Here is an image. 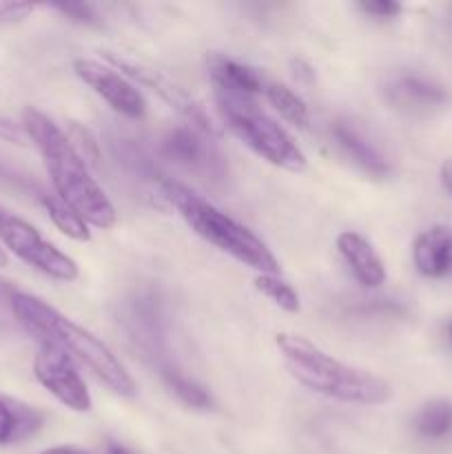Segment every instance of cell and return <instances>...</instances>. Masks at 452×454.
<instances>
[{
    "instance_id": "cell-1",
    "label": "cell",
    "mask_w": 452,
    "mask_h": 454,
    "mask_svg": "<svg viewBox=\"0 0 452 454\" xmlns=\"http://www.w3.org/2000/svg\"><path fill=\"white\" fill-rule=\"evenodd\" d=\"M22 127L43 155L58 198L89 224L111 229L118 222V213L89 173L84 155L75 149L71 137L38 109H25Z\"/></svg>"
},
{
    "instance_id": "cell-2",
    "label": "cell",
    "mask_w": 452,
    "mask_h": 454,
    "mask_svg": "<svg viewBox=\"0 0 452 454\" xmlns=\"http://www.w3.org/2000/svg\"><path fill=\"white\" fill-rule=\"evenodd\" d=\"M12 313L16 322L43 348L58 350V353L66 355L74 362L78 359L97 380L105 381L115 395L133 397L137 393L133 377L120 364V359L111 353L109 346L102 340H97L87 328L78 326L69 317L58 313L47 301H43L35 295H29V293L16 291L12 297Z\"/></svg>"
},
{
    "instance_id": "cell-3",
    "label": "cell",
    "mask_w": 452,
    "mask_h": 454,
    "mask_svg": "<svg viewBox=\"0 0 452 454\" xmlns=\"http://www.w3.org/2000/svg\"><path fill=\"white\" fill-rule=\"evenodd\" d=\"M277 346L292 377L313 393L362 406H381L393 397L388 381L362 368L341 364L306 337L279 333Z\"/></svg>"
},
{
    "instance_id": "cell-4",
    "label": "cell",
    "mask_w": 452,
    "mask_h": 454,
    "mask_svg": "<svg viewBox=\"0 0 452 454\" xmlns=\"http://www.w3.org/2000/svg\"><path fill=\"white\" fill-rule=\"evenodd\" d=\"M160 195L175 208L182 215V220L207 242L217 247L220 251L229 253L242 264L251 266V269L260 270L261 275H277L279 264L270 248L257 238L253 231L246 226L235 222L220 208L213 207L204 198L189 189V186L180 184L175 180H167L164 177L160 182Z\"/></svg>"
},
{
    "instance_id": "cell-5",
    "label": "cell",
    "mask_w": 452,
    "mask_h": 454,
    "mask_svg": "<svg viewBox=\"0 0 452 454\" xmlns=\"http://www.w3.org/2000/svg\"><path fill=\"white\" fill-rule=\"evenodd\" d=\"M217 109L226 127L239 137L246 146H251L266 162L275 164L286 171L300 173L306 168L304 151L297 142L264 114L253 102V98H238L229 93H217Z\"/></svg>"
},
{
    "instance_id": "cell-6",
    "label": "cell",
    "mask_w": 452,
    "mask_h": 454,
    "mask_svg": "<svg viewBox=\"0 0 452 454\" xmlns=\"http://www.w3.org/2000/svg\"><path fill=\"white\" fill-rule=\"evenodd\" d=\"M0 239L13 255L47 278L58 282H74L78 278V264L66 253L47 242L35 226L3 207H0Z\"/></svg>"
},
{
    "instance_id": "cell-7",
    "label": "cell",
    "mask_w": 452,
    "mask_h": 454,
    "mask_svg": "<svg viewBox=\"0 0 452 454\" xmlns=\"http://www.w3.org/2000/svg\"><path fill=\"white\" fill-rule=\"evenodd\" d=\"M160 153L213 186H222L229 180V162L224 153L193 124H177L168 129L160 140Z\"/></svg>"
},
{
    "instance_id": "cell-8",
    "label": "cell",
    "mask_w": 452,
    "mask_h": 454,
    "mask_svg": "<svg viewBox=\"0 0 452 454\" xmlns=\"http://www.w3.org/2000/svg\"><path fill=\"white\" fill-rule=\"evenodd\" d=\"M122 324L144 357L153 359L160 368L164 366L167 348V319L158 295L151 291L133 293L122 306Z\"/></svg>"
},
{
    "instance_id": "cell-9",
    "label": "cell",
    "mask_w": 452,
    "mask_h": 454,
    "mask_svg": "<svg viewBox=\"0 0 452 454\" xmlns=\"http://www.w3.org/2000/svg\"><path fill=\"white\" fill-rule=\"evenodd\" d=\"M34 372L35 380L66 408L75 412L91 411V395H89L87 384L80 377L71 357L58 353V350L40 348V353L34 359Z\"/></svg>"
},
{
    "instance_id": "cell-10",
    "label": "cell",
    "mask_w": 452,
    "mask_h": 454,
    "mask_svg": "<svg viewBox=\"0 0 452 454\" xmlns=\"http://www.w3.org/2000/svg\"><path fill=\"white\" fill-rule=\"evenodd\" d=\"M105 58L106 62H111V65L118 67L120 71H124L129 78L137 80V82L146 84V87H151L153 91H158L160 96H162L168 105L175 106V109L180 111V114L189 120V124H193L195 129H199V131L204 133H215V129H213L211 120L207 118L202 106H199L198 102L184 91V89H180L175 82H171L167 75H162L160 71H155L153 67L144 65V62L131 60V58L127 56H118V53L113 51H106Z\"/></svg>"
},
{
    "instance_id": "cell-11",
    "label": "cell",
    "mask_w": 452,
    "mask_h": 454,
    "mask_svg": "<svg viewBox=\"0 0 452 454\" xmlns=\"http://www.w3.org/2000/svg\"><path fill=\"white\" fill-rule=\"evenodd\" d=\"M74 69L80 80L89 84L97 96L105 98L120 115L131 120H140L146 114V102L142 93L111 67L102 62L80 58L74 62Z\"/></svg>"
},
{
    "instance_id": "cell-12",
    "label": "cell",
    "mask_w": 452,
    "mask_h": 454,
    "mask_svg": "<svg viewBox=\"0 0 452 454\" xmlns=\"http://www.w3.org/2000/svg\"><path fill=\"white\" fill-rule=\"evenodd\" d=\"M384 96L390 106L408 115H424L446 105L448 91L434 80L415 71L393 74L384 84Z\"/></svg>"
},
{
    "instance_id": "cell-13",
    "label": "cell",
    "mask_w": 452,
    "mask_h": 454,
    "mask_svg": "<svg viewBox=\"0 0 452 454\" xmlns=\"http://www.w3.org/2000/svg\"><path fill=\"white\" fill-rule=\"evenodd\" d=\"M412 260L417 270L425 278H446L452 270V229L430 226L417 235L412 244Z\"/></svg>"
},
{
    "instance_id": "cell-14",
    "label": "cell",
    "mask_w": 452,
    "mask_h": 454,
    "mask_svg": "<svg viewBox=\"0 0 452 454\" xmlns=\"http://www.w3.org/2000/svg\"><path fill=\"white\" fill-rule=\"evenodd\" d=\"M337 248L348 262L355 279L363 288H379L386 282V266L372 244L355 231H344L337 238Z\"/></svg>"
},
{
    "instance_id": "cell-15",
    "label": "cell",
    "mask_w": 452,
    "mask_h": 454,
    "mask_svg": "<svg viewBox=\"0 0 452 454\" xmlns=\"http://www.w3.org/2000/svg\"><path fill=\"white\" fill-rule=\"evenodd\" d=\"M332 136H335L337 145L344 149V153L348 155L357 167H362L363 171L370 173V176H388V160H386V155L372 145L370 137L363 136L362 129H357L353 122H348V120H337L335 127H332Z\"/></svg>"
},
{
    "instance_id": "cell-16",
    "label": "cell",
    "mask_w": 452,
    "mask_h": 454,
    "mask_svg": "<svg viewBox=\"0 0 452 454\" xmlns=\"http://www.w3.org/2000/svg\"><path fill=\"white\" fill-rule=\"evenodd\" d=\"M106 145H109L111 158H113L115 162H118V167L122 168L124 173H129L133 180L158 182V184L164 180L158 173L153 158L146 153L144 146H142L133 136L113 129V131H109V136H106Z\"/></svg>"
},
{
    "instance_id": "cell-17",
    "label": "cell",
    "mask_w": 452,
    "mask_h": 454,
    "mask_svg": "<svg viewBox=\"0 0 452 454\" xmlns=\"http://www.w3.org/2000/svg\"><path fill=\"white\" fill-rule=\"evenodd\" d=\"M211 78L215 82L217 93H229L238 98H253L264 91V80L251 67L224 56H213L208 62Z\"/></svg>"
},
{
    "instance_id": "cell-18",
    "label": "cell",
    "mask_w": 452,
    "mask_h": 454,
    "mask_svg": "<svg viewBox=\"0 0 452 454\" xmlns=\"http://www.w3.org/2000/svg\"><path fill=\"white\" fill-rule=\"evenodd\" d=\"M44 415L18 399L0 395V446L25 442L43 428Z\"/></svg>"
},
{
    "instance_id": "cell-19",
    "label": "cell",
    "mask_w": 452,
    "mask_h": 454,
    "mask_svg": "<svg viewBox=\"0 0 452 454\" xmlns=\"http://www.w3.org/2000/svg\"><path fill=\"white\" fill-rule=\"evenodd\" d=\"M160 375H162L164 384H167L189 408H195V411H208V408H211V397H208L207 390H204L198 381L191 380L189 375H184L180 368L171 366V364H164V366L160 368Z\"/></svg>"
},
{
    "instance_id": "cell-20",
    "label": "cell",
    "mask_w": 452,
    "mask_h": 454,
    "mask_svg": "<svg viewBox=\"0 0 452 454\" xmlns=\"http://www.w3.org/2000/svg\"><path fill=\"white\" fill-rule=\"evenodd\" d=\"M415 430L425 439H441L452 433V403L437 399L417 412Z\"/></svg>"
},
{
    "instance_id": "cell-21",
    "label": "cell",
    "mask_w": 452,
    "mask_h": 454,
    "mask_svg": "<svg viewBox=\"0 0 452 454\" xmlns=\"http://www.w3.org/2000/svg\"><path fill=\"white\" fill-rule=\"evenodd\" d=\"M266 98L273 105V109L282 115L284 120H288L295 127H306L308 124V106L306 102L297 96L292 89H288L286 84L279 82H269L264 87Z\"/></svg>"
},
{
    "instance_id": "cell-22",
    "label": "cell",
    "mask_w": 452,
    "mask_h": 454,
    "mask_svg": "<svg viewBox=\"0 0 452 454\" xmlns=\"http://www.w3.org/2000/svg\"><path fill=\"white\" fill-rule=\"evenodd\" d=\"M43 204L47 208L49 217L53 220V224L66 235V238L75 239V242H89L91 239V233L87 229V222L78 215L75 211H71L65 202H62L58 195H43Z\"/></svg>"
},
{
    "instance_id": "cell-23",
    "label": "cell",
    "mask_w": 452,
    "mask_h": 454,
    "mask_svg": "<svg viewBox=\"0 0 452 454\" xmlns=\"http://www.w3.org/2000/svg\"><path fill=\"white\" fill-rule=\"evenodd\" d=\"M255 288L261 295L269 297L270 301L279 306L286 313H297L300 310V295L295 293V288L288 282H284L277 275H260L255 279Z\"/></svg>"
},
{
    "instance_id": "cell-24",
    "label": "cell",
    "mask_w": 452,
    "mask_h": 454,
    "mask_svg": "<svg viewBox=\"0 0 452 454\" xmlns=\"http://www.w3.org/2000/svg\"><path fill=\"white\" fill-rule=\"evenodd\" d=\"M58 12H62L65 16H69L71 20L75 22H84V25H97V13L91 4H84V3H60V4H53Z\"/></svg>"
},
{
    "instance_id": "cell-25",
    "label": "cell",
    "mask_w": 452,
    "mask_h": 454,
    "mask_svg": "<svg viewBox=\"0 0 452 454\" xmlns=\"http://www.w3.org/2000/svg\"><path fill=\"white\" fill-rule=\"evenodd\" d=\"M359 9L372 18H394L401 13V4L394 0H362Z\"/></svg>"
},
{
    "instance_id": "cell-26",
    "label": "cell",
    "mask_w": 452,
    "mask_h": 454,
    "mask_svg": "<svg viewBox=\"0 0 452 454\" xmlns=\"http://www.w3.org/2000/svg\"><path fill=\"white\" fill-rule=\"evenodd\" d=\"M31 4L27 3H0V20H18L31 13Z\"/></svg>"
},
{
    "instance_id": "cell-27",
    "label": "cell",
    "mask_w": 452,
    "mask_h": 454,
    "mask_svg": "<svg viewBox=\"0 0 452 454\" xmlns=\"http://www.w3.org/2000/svg\"><path fill=\"white\" fill-rule=\"evenodd\" d=\"M0 137H7V140H13V142H20V131H18V127L12 122V120L3 118V115H0Z\"/></svg>"
},
{
    "instance_id": "cell-28",
    "label": "cell",
    "mask_w": 452,
    "mask_h": 454,
    "mask_svg": "<svg viewBox=\"0 0 452 454\" xmlns=\"http://www.w3.org/2000/svg\"><path fill=\"white\" fill-rule=\"evenodd\" d=\"M40 454H93L91 450H84V448L78 446H56V448H47Z\"/></svg>"
},
{
    "instance_id": "cell-29",
    "label": "cell",
    "mask_w": 452,
    "mask_h": 454,
    "mask_svg": "<svg viewBox=\"0 0 452 454\" xmlns=\"http://www.w3.org/2000/svg\"><path fill=\"white\" fill-rule=\"evenodd\" d=\"M439 176H441V184L446 186L448 193H452V158H448L446 162L441 164V173H439Z\"/></svg>"
},
{
    "instance_id": "cell-30",
    "label": "cell",
    "mask_w": 452,
    "mask_h": 454,
    "mask_svg": "<svg viewBox=\"0 0 452 454\" xmlns=\"http://www.w3.org/2000/svg\"><path fill=\"white\" fill-rule=\"evenodd\" d=\"M106 454H133V452H129L127 448H122L120 443H111V446L106 448Z\"/></svg>"
},
{
    "instance_id": "cell-31",
    "label": "cell",
    "mask_w": 452,
    "mask_h": 454,
    "mask_svg": "<svg viewBox=\"0 0 452 454\" xmlns=\"http://www.w3.org/2000/svg\"><path fill=\"white\" fill-rule=\"evenodd\" d=\"M443 337L452 344V319H448V322L443 324Z\"/></svg>"
},
{
    "instance_id": "cell-32",
    "label": "cell",
    "mask_w": 452,
    "mask_h": 454,
    "mask_svg": "<svg viewBox=\"0 0 452 454\" xmlns=\"http://www.w3.org/2000/svg\"><path fill=\"white\" fill-rule=\"evenodd\" d=\"M3 266H7V255H4V251L0 248V269H3Z\"/></svg>"
}]
</instances>
